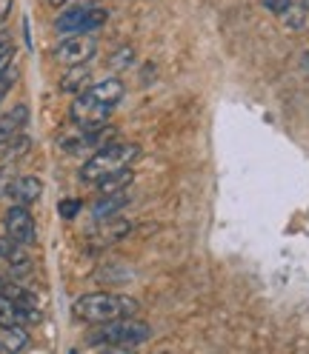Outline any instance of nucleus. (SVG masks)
<instances>
[{"instance_id":"nucleus-1","label":"nucleus","mask_w":309,"mask_h":354,"mask_svg":"<svg viewBox=\"0 0 309 354\" xmlns=\"http://www.w3.org/2000/svg\"><path fill=\"white\" fill-rule=\"evenodd\" d=\"M138 300H132L126 295H112V292H92V295H83L75 300V317L83 323H109V320H118L126 315H135L138 312Z\"/></svg>"},{"instance_id":"nucleus-2","label":"nucleus","mask_w":309,"mask_h":354,"mask_svg":"<svg viewBox=\"0 0 309 354\" xmlns=\"http://www.w3.org/2000/svg\"><path fill=\"white\" fill-rule=\"evenodd\" d=\"M141 154V149L135 143H106L100 149H95V154L80 166V180L83 183H98L100 177H106L109 171H118L123 166H132L135 158Z\"/></svg>"},{"instance_id":"nucleus-3","label":"nucleus","mask_w":309,"mask_h":354,"mask_svg":"<svg viewBox=\"0 0 309 354\" xmlns=\"http://www.w3.org/2000/svg\"><path fill=\"white\" fill-rule=\"evenodd\" d=\"M152 337V326L138 320L135 315H126L118 320L100 323V328L95 331V343L103 346H118V348H129V346H141Z\"/></svg>"},{"instance_id":"nucleus-4","label":"nucleus","mask_w":309,"mask_h":354,"mask_svg":"<svg viewBox=\"0 0 309 354\" xmlns=\"http://www.w3.org/2000/svg\"><path fill=\"white\" fill-rule=\"evenodd\" d=\"M109 12L103 6H69L55 17V29L60 35H78V32H98L106 26Z\"/></svg>"},{"instance_id":"nucleus-5","label":"nucleus","mask_w":309,"mask_h":354,"mask_svg":"<svg viewBox=\"0 0 309 354\" xmlns=\"http://www.w3.org/2000/svg\"><path fill=\"white\" fill-rule=\"evenodd\" d=\"M95 52H98V37L92 32H78L58 43L55 60H60L63 66H83L86 60L95 57Z\"/></svg>"},{"instance_id":"nucleus-6","label":"nucleus","mask_w":309,"mask_h":354,"mask_svg":"<svg viewBox=\"0 0 309 354\" xmlns=\"http://www.w3.org/2000/svg\"><path fill=\"white\" fill-rule=\"evenodd\" d=\"M112 138H115V126H109V120H106V123H98V126H78V135L60 140V146L69 154H78L83 149L95 151L106 143H112Z\"/></svg>"},{"instance_id":"nucleus-7","label":"nucleus","mask_w":309,"mask_h":354,"mask_svg":"<svg viewBox=\"0 0 309 354\" xmlns=\"http://www.w3.org/2000/svg\"><path fill=\"white\" fill-rule=\"evenodd\" d=\"M112 112H115V106L100 103V100H95L92 95L80 92V95L75 97L72 109H69V118H72L75 126H98V123H106Z\"/></svg>"},{"instance_id":"nucleus-8","label":"nucleus","mask_w":309,"mask_h":354,"mask_svg":"<svg viewBox=\"0 0 309 354\" xmlns=\"http://www.w3.org/2000/svg\"><path fill=\"white\" fill-rule=\"evenodd\" d=\"M3 229L12 240L17 243H24V246H35V240H37V229H35V220L29 214L26 206H20L15 203L6 214H3Z\"/></svg>"},{"instance_id":"nucleus-9","label":"nucleus","mask_w":309,"mask_h":354,"mask_svg":"<svg viewBox=\"0 0 309 354\" xmlns=\"http://www.w3.org/2000/svg\"><path fill=\"white\" fill-rule=\"evenodd\" d=\"M129 232H132V223L115 214V217H109V220H98V229L89 234V240L95 243V246H112V243L123 240Z\"/></svg>"},{"instance_id":"nucleus-10","label":"nucleus","mask_w":309,"mask_h":354,"mask_svg":"<svg viewBox=\"0 0 309 354\" xmlns=\"http://www.w3.org/2000/svg\"><path fill=\"white\" fill-rule=\"evenodd\" d=\"M40 194H43V183L37 180V177H32V174H20V177H15L12 186H9V192H6V197H12V201L20 203V206H32V203H37V201H40Z\"/></svg>"},{"instance_id":"nucleus-11","label":"nucleus","mask_w":309,"mask_h":354,"mask_svg":"<svg viewBox=\"0 0 309 354\" xmlns=\"http://www.w3.org/2000/svg\"><path fill=\"white\" fill-rule=\"evenodd\" d=\"M26 249H29V246L12 240L9 234L0 237V260H6L12 269H17V272H29V269H32V257H29Z\"/></svg>"},{"instance_id":"nucleus-12","label":"nucleus","mask_w":309,"mask_h":354,"mask_svg":"<svg viewBox=\"0 0 309 354\" xmlns=\"http://www.w3.org/2000/svg\"><path fill=\"white\" fill-rule=\"evenodd\" d=\"M129 203H132L129 189L112 192V194H100V201L92 206V217H95V220H109V217H115L118 212H123Z\"/></svg>"},{"instance_id":"nucleus-13","label":"nucleus","mask_w":309,"mask_h":354,"mask_svg":"<svg viewBox=\"0 0 309 354\" xmlns=\"http://www.w3.org/2000/svg\"><path fill=\"white\" fill-rule=\"evenodd\" d=\"M83 92H86V95H92V97L100 100V103L118 106L126 88H123V83H121L118 77H106V80H98V83H92V86H86Z\"/></svg>"},{"instance_id":"nucleus-14","label":"nucleus","mask_w":309,"mask_h":354,"mask_svg":"<svg viewBox=\"0 0 309 354\" xmlns=\"http://www.w3.org/2000/svg\"><path fill=\"white\" fill-rule=\"evenodd\" d=\"M132 183H135V171H132V166H123V169H118V171H109L106 177H100L95 186H98L100 194H112V192L129 189Z\"/></svg>"},{"instance_id":"nucleus-15","label":"nucleus","mask_w":309,"mask_h":354,"mask_svg":"<svg viewBox=\"0 0 309 354\" xmlns=\"http://www.w3.org/2000/svg\"><path fill=\"white\" fill-rule=\"evenodd\" d=\"M26 118H29V112H26V106H15L12 112H6V115H0V143H6L9 138H15V135H20V129L26 126Z\"/></svg>"},{"instance_id":"nucleus-16","label":"nucleus","mask_w":309,"mask_h":354,"mask_svg":"<svg viewBox=\"0 0 309 354\" xmlns=\"http://www.w3.org/2000/svg\"><path fill=\"white\" fill-rule=\"evenodd\" d=\"M0 343L6 346V351H20L29 346V335H26V326L17 323V326H0Z\"/></svg>"},{"instance_id":"nucleus-17","label":"nucleus","mask_w":309,"mask_h":354,"mask_svg":"<svg viewBox=\"0 0 309 354\" xmlns=\"http://www.w3.org/2000/svg\"><path fill=\"white\" fill-rule=\"evenodd\" d=\"M86 83H89V69H86V63L83 66H69V72H66L60 77V92H83Z\"/></svg>"},{"instance_id":"nucleus-18","label":"nucleus","mask_w":309,"mask_h":354,"mask_svg":"<svg viewBox=\"0 0 309 354\" xmlns=\"http://www.w3.org/2000/svg\"><path fill=\"white\" fill-rule=\"evenodd\" d=\"M0 297H9L15 303H20V306H37L35 297L24 289V286H17L15 280H6V277H0Z\"/></svg>"},{"instance_id":"nucleus-19","label":"nucleus","mask_w":309,"mask_h":354,"mask_svg":"<svg viewBox=\"0 0 309 354\" xmlns=\"http://www.w3.org/2000/svg\"><path fill=\"white\" fill-rule=\"evenodd\" d=\"M29 138H24V135H15V138H9L6 143H0V154H3V160H17V158H24V154L29 151Z\"/></svg>"},{"instance_id":"nucleus-20","label":"nucleus","mask_w":309,"mask_h":354,"mask_svg":"<svg viewBox=\"0 0 309 354\" xmlns=\"http://www.w3.org/2000/svg\"><path fill=\"white\" fill-rule=\"evenodd\" d=\"M58 212H60V217H63V220H75V217H78V212H80V201L69 197V201H63V203L58 206Z\"/></svg>"},{"instance_id":"nucleus-21","label":"nucleus","mask_w":309,"mask_h":354,"mask_svg":"<svg viewBox=\"0 0 309 354\" xmlns=\"http://www.w3.org/2000/svg\"><path fill=\"white\" fill-rule=\"evenodd\" d=\"M263 6H267L272 15H286L292 6V0H263Z\"/></svg>"},{"instance_id":"nucleus-22","label":"nucleus","mask_w":309,"mask_h":354,"mask_svg":"<svg viewBox=\"0 0 309 354\" xmlns=\"http://www.w3.org/2000/svg\"><path fill=\"white\" fill-rule=\"evenodd\" d=\"M12 180H15L12 169H9V166H0V197H6V192H9Z\"/></svg>"},{"instance_id":"nucleus-23","label":"nucleus","mask_w":309,"mask_h":354,"mask_svg":"<svg viewBox=\"0 0 309 354\" xmlns=\"http://www.w3.org/2000/svg\"><path fill=\"white\" fill-rule=\"evenodd\" d=\"M12 60H15V46H12V49H6L3 55H0V75L12 72Z\"/></svg>"},{"instance_id":"nucleus-24","label":"nucleus","mask_w":309,"mask_h":354,"mask_svg":"<svg viewBox=\"0 0 309 354\" xmlns=\"http://www.w3.org/2000/svg\"><path fill=\"white\" fill-rule=\"evenodd\" d=\"M12 80H15V75H12V72L0 75V103H3V97L9 95V88H12Z\"/></svg>"},{"instance_id":"nucleus-25","label":"nucleus","mask_w":309,"mask_h":354,"mask_svg":"<svg viewBox=\"0 0 309 354\" xmlns=\"http://www.w3.org/2000/svg\"><path fill=\"white\" fill-rule=\"evenodd\" d=\"M132 55H135V52H132V49H123V52H118L115 57H112V66H115V69H126V57H132Z\"/></svg>"},{"instance_id":"nucleus-26","label":"nucleus","mask_w":309,"mask_h":354,"mask_svg":"<svg viewBox=\"0 0 309 354\" xmlns=\"http://www.w3.org/2000/svg\"><path fill=\"white\" fill-rule=\"evenodd\" d=\"M12 12V0H0V24L6 20V15Z\"/></svg>"},{"instance_id":"nucleus-27","label":"nucleus","mask_w":309,"mask_h":354,"mask_svg":"<svg viewBox=\"0 0 309 354\" xmlns=\"http://www.w3.org/2000/svg\"><path fill=\"white\" fill-rule=\"evenodd\" d=\"M6 49H12V37L6 32H0V55H3Z\"/></svg>"},{"instance_id":"nucleus-28","label":"nucleus","mask_w":309,"mask_h":354,"mask_svg":"<svg viewBox=\"0 0 309 354\" xmlns=\"http://www.w3.org/2000/svg\"><path fill=\"white\" fill-rule=\"evenodd\" d=\"M98 0H69V6H95Z\"/></svg>"},{"instance_id":"nucleus-29","label":"nucleus","mask_w":309,"mask_h":354,"mask_svg":"<svg viewBox=\"0 0 309 354\" xmlns=\"http://www.w3.org/2000/svg\"><path fill=\"white\" fill-rule=\"evenodd\" d=\"M306 6H309V0H306Z\"/></svg>"}]
</instances>
